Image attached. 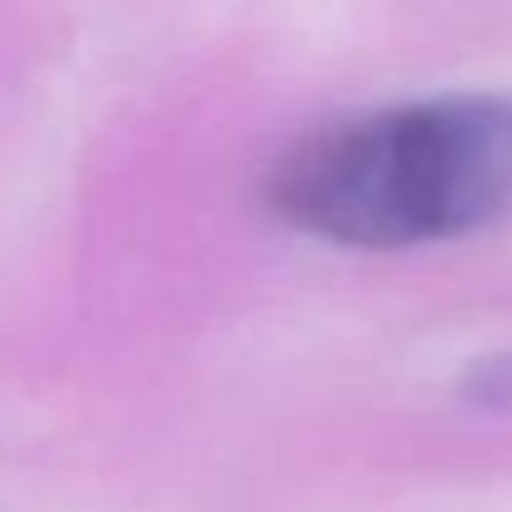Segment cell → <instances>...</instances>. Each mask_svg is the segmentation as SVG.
Wrapping results in <instances>:
<instances>
[{"instance_id": "1", "label": "cell", "mask_w": 512, "mask_h": 512, "mask_svg": "<svg viewBox=\"0 0 512 512\" xmlns=\"http://www.w3.org/2000/svg\"><path fill=\"white\" fill-rule=\"evenodd\" d=\"M269 204L343 249H418L512 224V100L433 95L324 125L274 165Z\"/></svg>"}]
</instances>
